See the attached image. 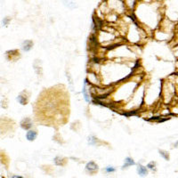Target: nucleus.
Masks as SVG:
<instances>
[{
  "label": "nucleus",
  "instance_id": "obj_1",
  "mask_svg": "<svg viewBox=\"0 0 178 178\" xmlns=\"http://www.w3.org/2000/svg\"><path fill=\"white\" fill-rule=\"evenodd\" d=\"M21 126L23 129H29V128L31 127L32 124H31V121H30L29 118H25V119H23V120L21 121Z\"/></svg>",
  "mask_w": 178,
  "mask_h": 178
},
{
  "label": "nucleus",
  "instance_id": "obj_2",
  "mask_svg": "<svg viewBox=\"0 0 178 178\" xmlns=\"http://www.w3.org/2000/svg\"><path fill=\"white\" fill-rule=\"evenodd\" d=\"M137 172L140 175V176H145L148 174L147 168L145 167H144V166H141V165L137 167Z\"/></svg>",
  "mask_w": 178,
  "mask_h": 178
},
{
  "label": "nucleus",
  "instance_id": "obj_3",
  "mask_svg": "<svg viewBox=\"0 0 178 178\" xmlns=\"http://www.w3.org/2000/svg\"><path fill=\"white\" fill-rule=\"evenodd\" d=\"M87 169L89 170L90 172H93V171H96L98 169V166L95 163V162H93V161H91V162H89L87 164Z\"/></svg>",
  "mask_w": 178,
  "mask_h": 178
},
{
  "label": "nucleus",
  "instance_id": "obj_4",
  "mask_svg": "<svg viewBox=\"0 0 178 178\" xmlns=\"http://www.w3.org/2000/svg\"><path fill=\"white\" fill-rule=\"evenodd\" d=\"M26 137H27V139L29 141H34L35 139H36V137H37V132L33 130H29L27 133Z\"/></svg>",
  "mask_w": 178,
  "mask_h": 178
},
{
  "label": "nucleus",
  "instance_id": "obj_5",
  "mask_svg": "<svg viewBox=\"0 0 178 178\" xmlns=\"http://www.w3.org/2000/svg\"><path fill=\"white\" fill-rule=\"evenodd\" d=\"M23 50L24 51H29L31 47H32V46H33V42L30 41V40H26V41L23 42Z\"/></svg>",
  "mask_w": 178,
  "mask_h": 178
},
{
  "label": "nucleus",
  "instance_id": "obj_6",
  "mask_svg": "<svg viewBox=\"0 0 178 178\" xmlns=\"http://www.w3.org/2000/svg\"><path fill=\"white\" fill-rule=\"evenodd\" d=\"M135 161L131 158L127 157L126 158V159H125V164L123 166V168H126V167H129V166H132V165H135Z\"/></svg>",
  "mask_w": 178,
  "mask_h": 178
},
{
  "label": "nucleus",
  "instance_id": "obj_7",
  "mask_svg": "<svg viewBox=\"0 0 178 178\" xmlns=\"http://www.w3.org/2000/svg\"><path fill=\"white\" fill-rule=\"evenodd\" d=\"M159 154H160V155H161L162 157L164 158L166 160H169V156H168V152H167V151L160 150V151H159Z\"/></svg>",
  "mask_w": 178,
  "mask_h": 178
},
{
  "label": "nucleus",
  "instance_id": "obj_8",
  "mask_svg": "<svg viewBox=\"0 0 178 178\" xmlns=\"http://www.w3.org/2000/svg\"><path fill=\"white\" fill-rule=\"evenodd\" d=\"M94 21H95V23H96V26H97V28L98 29H100V28L102 27V24H103V22H102V21H100L97 17H94Z\"/></svg>",
  "mask_w": 178,
  "mask_h": 178
},
{
  "label": "nucleus",
  "instance_id": "obj_9",
  "mask_svg": "<svg viewBox=\"0 0 178 178\" xmlns=\"http://www.w3.org/2000/svg\"><path fill=\"white\" fill-rule=\"evenodd\" d=\"M17 100H18V101H19V103H21V104H22V105L26 104V103H27V100H26V99H24V98H23L21 96H18Z\"/></svg>",
  "mask_w": 178,
  "mask_h": 178
},
{
  "label": "nucleus",
  "instance_id": "obj_10",
  "mask_svg": "<svg viewBox=\"0 0 178 178\" xmlns=\"http://www.w3.org/2000/svg\"><path fill=\"white\" fill-rule=\"evenodd\" d=\"M83 94L85 96V99L87 102H89V98H88V95L87 94V88H86V85L84 86V88H83Z\"/></svg>",
  "mask_w": 178,
  "mask_h": 178
},
{
  "label": "nucleus",
  "instance_id": "obj_11",
  "mask_svg": "<svg viewBox=\"0 0 178 178\" xmlns=\"http://www.w3.org/2000/svg\"><path fill=\"white\" fill-rule=\"evenodd\" d=\"M147 167H149V168H151V169H153V168L155 167V162H151V163H149V164L147 165Z\"/></svg>",
  "mask_w": 178,
  "mask_h": 178
},
{
  "label": "nucleus",
  "instance_id": "obj_12",
  "mask_svg": "<svg viewBox=\"0 0 178 178\" xmlns=\"http://www.w3.org/2000/svg\"><path fill=\"white\" fill-rule=\"evenodd\" d=\"M114 171H115V168H113L112 167H106V172H108V173Z\"/></svg>",
  "mask_w": 178,
  "mask_h": 178
},
{
  "label": "nucleus",
  "instance_id": "obj_13",
  "mask_svg": "<svg viewBox=\"0 0 178 178\" xmlns=\"http://www.w3.org/2000/svg\"><path fill=\"white\" fill-rule=\"evenodd\" d=\"M9 21H10V19H9V18H5V19H4V20H3V25H4V26H6V25H7V23H8V22H9Z\"/></svg>",
  "mask_w": 178,
  "mask_h": 178
},
{
  "label": "nucleus",
  "instance_id": "obj_14",
  "mask_svg": "<svg viewBox=\"0 0 178 178\" xmlns=\"http://www.w3.org/2000/svg\"><path fill=\"white\" fill-rule=\"evenodd\" d=\"M12 178H23L22 176H12Z\"/></svg>",
  "mask_w": 178,
  "mask_h": 178
}]
</instances>
